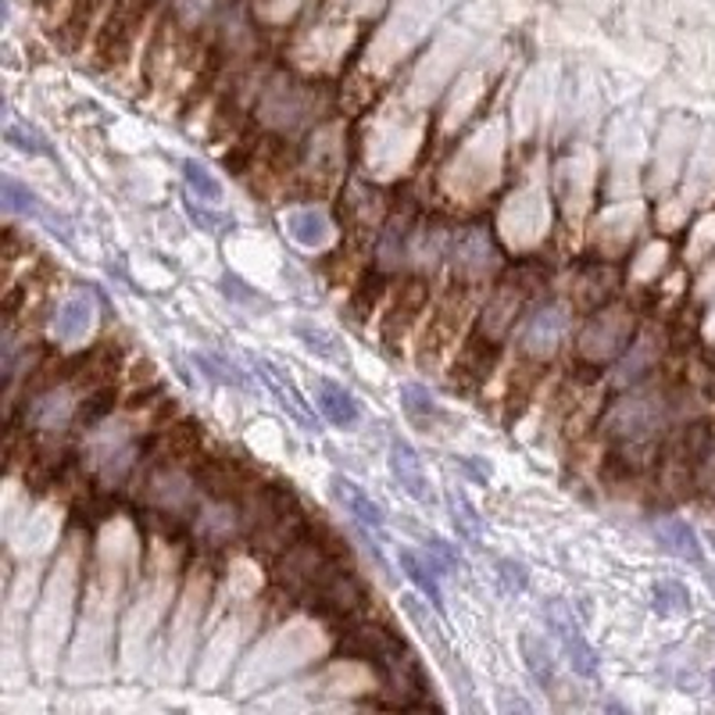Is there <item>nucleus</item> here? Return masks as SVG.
<instances>
[{"label": "nucleus", "instance_id": "obj_1", "mask_svg": "<svg viewBox=\"0 0 715 715\" xmlns=\"http://www.w3.org/2000/svg\"><path fill=\"white\" fill-rule=\"evenodd\" d=\"M544 619H547V627L555 630V637L561 641V648H566V655H569V665H572V673L576 676H583V680H595L598 676V651L590 648V641L583 637L580 630V622L572 619V612L561 601H547L544 604Z\"/></svg>", "mask_w": 715, "mask_h": 715}, {"label": "nucleus", "instance_id": "obj_2", "mask_svg": "<svg viewBox=\"0 0 715 715\" xmlns=\"http://www.w3.org/2000/svg\"><path fill=\"white\" fill-rule=\"evenodd\" d=\"M390 473H393V480L401 483V491L408 497H416L419 505H430V497H433L430 476H425L422 459L416 454V448L408 444V440H401V437L390 440Z\"/></svg>", "mask_w": 715, "mask_h": 715}, {"label": "nucleus", "instance_id": "obj_3", "mask_svg": "<svg viewBox=\"0 0 715 715\" xmlns=\"http://www.w3.org/2000/svg\"><path fill=\"white\" fill-rule=\"evenodd\" d=\"M566 329H569V315L561 304H547V308H540L534 318H529V326L523 333V344H526V351H534V355H551L555 347L561 344V337H566Z\"/></svg>", "mask_w": 715, "mask_h": 715}, {"label": "nucleus", "instance_id": "obj_4", "mask_svg": "<svg viewBox=\"0 0 715 715\" xmlns=\"http://www.w3.org/2000/svg\"><path fill=\"white\" fill-rule=\"evenodd\" d=\"M494 257H497L494 243L480 225H469L459 236V243H454V269H459L462 276H486V272L494 269Z\"/></svg>", "mask_w": 715, "mask_h": 715}, {"label": "nucleus", "instance_id": "obj_5", "mask_svg": "<svg viewBox=\"0 0 715 715\" xmlns=\"http://www.w3.org/2000/svg\"><path fill=\"white\" fill-rule=\"evenodd\" d=\"M94 318H97V304L90 294H72L69 301H61V308L54 315V323H51V333L57 340H83L90 326H94Z\"/></svg>", "mask_w": 715, "mask_h": 715}, {"label": "nucleus", "instance_id": "obj_6", "mask_svg": "<svg viewBox=\"0 0 715 715\" xmlns=\"http://www.w3.org/2000/svg\"><path fill=\"white\" fill-rule=\"evenodd\" d=\"M398 561H401L408 580H412L422 595L430 598L433 612H440V608H444V590H440V569H444V561H437L430 555H419L416 547H401Z\"/></svg>", "mask_w": 715, "mask_h": 715}, {"label": "nucleus", "instance_id": "obj_7", "mask_svg": "<svg viewBox=\"0 0 715 715\" xmlns=\"http://www.w3.org/2000/svg\"><path fill=\"white\" fill-rule=\"evenodd\" d=\"M315 401H318V412H323L333 425H340V430H351L361 419V404L355 401V393L344 390L340 383H333V379H318Z\"/></svg>", "mask_w": 715, "mask_h": 715}, {"label": "nucleus", "instance_id": "obj_8", "mask_svg": "<svg viewBox=\"0 0 715 715\" xmlns=\"http://www.w3.org/2000/svg\"><path fill=\"white\" fill-rule=\"evenodd\" d=\"M333 494H337V501L344 505L347 515H355V519L361 526H369V529H383V508L376 505V501L361 491V486L355 480H347V476H333Z\"/></svg>", "mask_w": 715, "mask_h": 715}, {"label": "nucleus", "instance_id": "obj_9", "mask_svg": "<svg viewBox=\"0 0 715 715\" xmlns=\"http://www.w3.org/2000/svg\"><path fill=\"white\" fill-rule=\"evenodd\" d=\"M655 537L669 555H676L683 561H702V544H697V534L683 519L665 515V519L655 523Z\"/></svg>", "mask_w": 715, "mask_h": 715}, {"label": "nucleus", "instance_id": "obj_10", "mask_svg": "<svg viewBox=\"0 0 715 715\" xmlns=\"http://www.w3.org/2000/svg\"><path fill=\"white\" fill-rule=\"evenodd\" d=\"M4 208H8V211H19V215H29V219L48 222V225H51V233L69 236L65 230H61V219L48 215V211H43V204H40V197H36L33 190H25L14 176H4Z\"/></svg>", "mask_w": 715, "mask_h": 715}, {"label": "nucleus", "instance_id": "obj_11", "mask_svg": "<svg viewBox=\"0 0 715 715\" xmlns=\"http://www.w3.org/2000/svg\"><path fill=\"white\" fill-rule=\"evenodd\" d=\"M286 230H291V236L304 243V248H323L329 240V219L323 208H301L286 215Z\"/></svg>", "mask_w": 715, "mask_h": 715}, {"label": "nucleus", "instance_id": "obj_12", "mask_svg": "<svg viewBox=\"0 0 715 715\" xmlns=\"http://www.w3.org/2000/svg\"><path fill=\"white\" fill-rule=\"evenodd\" d=\"M519 644H523V659H526L529 676H534L540 687H555V659H551V648L544 644V637L526 630L519 637Z\"/></svg>", "mask_w": 715, "mask_h": 715}, {"label": "nucleus", "instance_id": "obj_13", "mask_svg": "<svg viewBox=\"0 0 715 715\" xmlns=\"http://www.w3.org/2000/svg\"><path fill=\"white\" fill-rule=\"evenodd\" d=\"M262 379L272 387V393L280 398V404L291 412L304 430H312V419H308V408H304V401H301V393L291 387V379H283V372L276 369V365H269V361H262Z\"/></svg>", "mask_w": 715, "mask_h": 715}, {"label": "nucleus", "instance_id": "obj_14", "mask_svg": "<svg viewBox=\"0 0 715 715\" xmlns=\"http://www.w3.org/2000/svg\"><path fill=\"white\" fill-rule=\"evenodd\" d=\"M401 604H404V612L416 619V627L422 630L425 641H433V644H437V655H440V662L451 665V651H448L444 633H440V622L430 616V608H433V604H422V601H419V598H412V595H404V598H401Z\"/></svg>", "mask_w": 715, "mask_h": 715}, {"label": "nucleus", "instance_id": "obj_15", "mask_svg": "<svg viewBox=\"0 0 715 715\" xmlns=\"http://www.w3.org/2000/svg\"><path fill=\"white\" fill-rule=\"evenodd\" d=\"M182 179H187V187L201 197V201H208V204L222 201V182L211 176L201 161H182Z\"/></svg>", "mask_w": 715, "mask_h": 715}, {"label": "nucleus", "instance_id": "obj_16", "mask_svg": "<svg viewBox=\"0 0 715 715\" xmlns=\"http://www.w3.org/2000/svg\"><path fill=\"white\" fill-rule=\"evenodd\" d=\"M655 612H659V616H683V612H691V595H687V587L676 583V580L655 583Z\"/></svg>", "mask_w": 715, "mask_h": 715}, {"label": "nucleus", "instance_id": "obj_17", "mask_svg": "<svg viewBox=\"0 0 715 715\" xmlns=\"http://www.w3.org/2000/svg\"><path fill=\"white\" fill-rule=\"evenodd\" d=\"M451 508H454V526H459V534H462V537H469L473 544H480V537H483V529H480V515H476V508L465 501V494H462V491H451Z\"/></svg>", "mask_w": 715, "mask_h": 715}, {"label": "nucleus", "instance_id": "obj_18", "mask_svg": "<svg viewBox=\"0 0 715 715\" xmlns=\"http://www.w3.org/2000/svg\"><path fill=\"white\" fill-rule=\"evenodd\" d=\"M401 404H404V412L412 416V419H430V416H440V408L433 401V393L419 387V383H404L401 387Z\"/></svg>", "mask_w": 715, "mask_h": 715}, {"label": "nucleus", "instance_id": "obj_19", "mask_svg": "<svg viewBox=\"0 0 715 715\" xmlns=\"http://www.w3.org/2000/svg\"><path fill=\"white\" fill-rule=\"evenodd\" d=\"M4 136H8V144H14L19 150H29V155H51L48 140H43V136H40L36 129L22 126L19 118H8V129H4Z\"/></svg>", "mask_w": 715, "mask_h": 715}, {"label": "nucleus", "instance_id": "obj_20", "mask_svg": "<svg viewBox=\"0 0 715 715\" xmlns=\"http://www.w3.org/2000/svg\"><path fill=\"white\" fill-rule=\"evenodd\" d=\"M501 576H505L508 590H526V569L519 566V561H512V558L501 561Z\"/></svg>", "mask_w": 715, "mask_h": 715}, {"label": "nucleus", "instance_id": "obj_21", "mask_svg": "<svg viewBox=\"0 0 715 715\" xmlns=\"http://www.w3.org/2000/svg\"><path fill=\"white\" fill-rule=\"evenodd\" d=\"M425 551H433L440 561H444V566H462V558L454 555L451 547H448L444 540H440V537H430V540H425Z\"/></svg>", "mask_w": 715, "mask_h": 715}, {"label": "nucleus", "instance_id": "obj_22", "mask_svg": "<svg viewBox=\"0 0 715 715\" xmlns=\"http://www.w3.org/2000/svg\"><path fill=\"white\" fill-rule=\"evenodd\" d=\"M222 291H225V294H233V297H240V301H257L254 294L243 291V283H240L236 276H225V280H222Z\"/></svg>", "mask_w": 715, "mask_h": 715}, {"label": "nucleus", "instance_id": "obj_23", "mask_svg": "<svg viewBox=\"0 0 715 715\" xmlns=\"http://www.w3.org/2000/svg\"><path fill=\"white\" fill-rule=\"evenodd\" d=\"M505 708H519V712H529V705L523 702V697H505V702H501Z\"/></svg>", "mask_w": 715, "mask_h": 715}, {"label": "nucleus", "instance_id": "obj_24", "mask_svg": "<svg viewBox=\"0 0 715 715\" xmlns=\"http://www.w3.org/2000/svg\"><path fill=\"white\" fill-rule=\"evenodd\" d=\"M712 694H715V673H712Z\"/></svg>", "mask_w": 715, "mask_h": 715}]
</instances>
